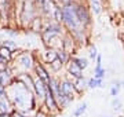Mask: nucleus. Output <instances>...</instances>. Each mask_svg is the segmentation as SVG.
<instances>
[{"label": "nucleus", "instance_id": "1", "mask_svg": "<svg viewBox=\"0 0 124 117\" xmlns=\"http://www.w3.org/2000/svg\"><path fill=\"white\" fill-rule=\"evenodd\" d=\"M66 32L61 23L51 21V19H44V25L40 30V39L47 47H54V41L62 39V36Z\"/></svg>", "mask_w": 124, "mask_h": 117}, {"label": "nucleus", "instance_id": "2", "mask_svg": "<svg viewBox=\"0 0 124 117\" xmlns=\"http://www.w3.org/2000/svg\"><path fill=\"white\" fill-rule=\"evenodd\" d=\"M40 15L39 4L35 0H22L19 6V14H18V21L21 23V26L28 29L31 26L32 21Z\"/></svg>", "mask_w": 124, "mask_h": 117}, {"label": "nucleus", "instance_id": "3", "mask_svg": "<svg viewBox=\"0 0 124 117\" xmlns=\"http://www.w3.org/2000/svg\"><path fill=\"white\" fill-rule=\"evenodd\" d=\"M76 13L84 29L88 30L93 25V14L84 0H76Z\"/></svg>", "mask_w": 124, "mask_h": 117}, {"label": "nucleus", "instance_id": "4", "mask_svg": "<svg viewBox=\"0 0 124 117\" xmlns=\"http://www.w3.org/2000/svg\"><path fill=\"white\" fill-rule=\"evenodd\" d=\"M15 63H18V66L22 68V73H28L33 66H35V61H33V57H32L31 52L28 51H23L22 54H19L15 58Z\"/></svg>", "mask_w": 124, "mask_h": 117}, {"label": "nucleus", "instance_id": "5", "mask_svg": "<svg viewBox=\"0 0 124 117\" xmlns=\"http://www.w3.org/2000/svg\"><path fill=\"white\" fill-rule=\"evenodd\" d=\"M57 6L59 4H57L55 0H43L39 4V11L40 15L43 17V19H51L53 21V14Z\"/></svg>", "mask_w": 124, "mask_h": 117}, {"label": "nucleus", "instance_id": "6", "mask_svg": "<svg viewBox=\"0 0 124 117\" xmlns=\"http://www.w3.org/2000/svg\"><path fill=\"white\" fill-rule=\"evenodd\" d=\"M59 87H61L62 94L65 95V96H66L70 102H73V101H75V94H76L75 86H73V81L62 80V81H59Z\"/></svg>", "mask_w": 124, "mask_h": 117}, {"label": "nucleus", "instance_id": "7", "mask_svg": "<svg viewBox=\"0 0 124 117\" xmlns=\"http://www.w3.org/2000/svg\"><path fill=\"white\" fill-rule=\"evenodd\" d=\"M47 87L48 86H46L37 76L33 77V94L39 99H44L46 92H47Z\"/></svg>", "mask_w": 124, "mask_h": 117}, {"label": "nucleus", "instance_id": "8", "mask_svg": "<svg viewBox=\"0 0 124 117\" xmlns=\"http://www.w3.org/2000/svg\"><path fill=\"white\" fill-rule=\"evenodd\" d=\"M33 68H35V70H36V76L39 77V79L44 83L46 86H48L50 80H51V76H50L48 70L46 69L44 65H43V63H36Z\"/></svg>", "mask_w": 124, "mask_h": 117}, {"label": "nucleus", "instance_id": "9", "mask_svg": "<svg viewBox=\"0 0 124 117\" xmlns=\"http://www.w3.org/2000/svg\"><path fill=\"white\" fill-rule=\"evenodd\" d=\"M85 3H87V6H88L90 11H91V14L93 15H101L102 11H103V7H102V3L101 0H85Z\"/></svg>", "mask_w": 124, "mask_h": 117}, {"label": "nucleus", "instance_id": "10", "mask_svg": "<svg viewBox=\"0 0 124 117\" xmlns=\"http://www.w3.org/2000/svg\"><path fill=\"white\" fill-rule=\"evenodd\" d=\"M66 69H68V73H69L73 79H79V77L84 76V74H83V70H81L75 62H72L70 59L66 62Z\"/></svg>", "mask_w": 124, "mask_h": 117}, {"label": "nucleus", "instance_id": "11", "mask_svg": "<svg viewBox=\"0 0 124 117\" xmlns=\"http://www.w3.org/2000/svg\"><path fill=\"white\" fill-rule=\"evenodd\" d=\"M14 80V74H13V70L7 66L6 69L0 70V81H1V86L7 87Z\"/></svg>", "mask_w": 124, "mask_h": 117}, {"label": "nucleus", "instance_id": "12", "mask_svg": "<svg viewBox=\"0 0 124 117\" xmlns=\"http://www.w3.org/2000/svg\"><path fill=\"white\" fill-rule=\"evenodd\" d=\"M44 102H46V105H47V108L51 109V110H57L58 109V103H57V101H55V98H54L51 90H50V87H47V92H46V96H44Z\"/></svg>", "mask_w": 124, "mask_h": 117}, {"label": "nucleus", "instance_id": "13", "mask_svg": "<svg viewBox=\"0 0 124 117\" xmlns=\"http://www.w3.org/2000/svg\"><path fill=\"white\" fill-rule=\"evenodd\" d=\"M73 86H75V90L77 94H81L83 91L87 88V79L84 76L79 77V79H75L73 80Z\"/></svg>", "mask_w": 124, "mask_h": 117}, {"label": "nucleus", "instance_id": "14", "mask_svg": "<svg viewBox=\"0 0 124 117\" xmlns=\"http://www.w3.org/2000/svg\"><path fill=\"white\" fill-rule=\"evenodd\" d=\"M70 61L72 62H75L81 70H85V69L88 68V65H90L88 59L83 58V57H75V55H70Z\"/></svg>", "mask_w": 124, "mask_h": 117}, {"label": "nucleus", "instance_id": "15", "mask_svg": "<svg viewBox=\"0 0 124 117\" xmlns=\"http://www.w3.org/2000/svg\"><path fill=\"white\" fill-rule=\"evenodd\" d=\"M124 86V81L123 80H115L113 83H112L110 86V96H113V98H116L117 95H119L120 90L123 88Z\"/></svg>", "mask_w": 124, "mask_h": 117}, {"label": "nucleus", "instance_id": "16", "mask_svg": "<svg viewBox=\"0 0 124 117\" xmlns=\"http://www.w3.org/2000/svg\"><path fill=\"white\" fill-rule=\"evenodd\" d=\"M57 48H54V47H48V48L44 52V59L47 63H51L54 59H57Z\"/></svg>", "mask_w": 124, "mask_h": 117}, {"label": "nucleus", "instance_id": "17", "mask_svg": "<svg viewBox=\"0 0 124 117\" xmlns=\"http://www.w3.org/2000/svg\"><path fill=\"white\" fill-rule=\"evenodd\" d=\"M103 80L101 79H95V77H91L87 80V88H103Z\"/></svg>", "mask_w": 124, "mask_h": 117}, {"label": "nucleus", "instance_id": "18", "mask_svg": "<svg viewBox=\"0 0 124 117\" xmlns=\"http://www.w3.org/2000/svg\"><path fill=\"white\" fill-rule=\"evenodd\" d=\"M57 57H58V59L61 61L63 65L70 59V54H68L65 50H62V48H57Z\"/></svg>", "mask_w": 124, "mask_h": 117}, {"label": "nucleus", "instance_id": "19", "mask_svg": "<svg viewBox=\"0 0 124 117\" xmlns=\"http://www.w3.org/2000/svg\"><path fill=\"white\" fill-rule=\"evenodd\" d=\"M105 76H106V69L103 68V66H101V68H94V76L93 77L103 80V79H105Z\"/></svg>", "mask_w": 124, "mask_h": 117}, {"label": "nucleus", "instance_id": "20", "mask_svg": "<svg viewBox=\"0 0 124 117\" xmlns=\"http://www.w3.org/2000/svg\"><path fill=\"white\" fill-rule=\"evenodd\" d=\"M53 21H55V22H58V23L62 22V8H61V6H57L55 10H54Z\"/></svg>", "mask_w": 124, "mask_h": 117}, {"label": "nucleus", "instance_id": "21", "mask_svg": "<svg viewBox=\"0 0 124 117\" xmlns=\"http://www.w3.org/2000/svg\"><path fill=\"white\" fill-rule=\"evenodd\" d=\"M3 32L10 37H17L18 35H19V32H18L15 28H10V26H4L3 28Z\"/></svg>", "mask_w": 124, "mask_h": 117}, {"label": "nucleus", "instance_id": "22", "mask_svg": "<svg viewBox=\"0 0 124 117\" xmlns=\"http://www.w3.org/2000/svg\"><path fill=\"white\" fill-rule=\"evenodd\" d=\"M3 45H4V47H7L8 50H11L13 52L18 50V44H17L14 40H11V39H8V40H4V41H3Z\"/></svg>", "mask_w": 124, "mask_h": 117}, {"label": "nucleus", "instance_id": "23", "mask_svg": "<svg viewBox=\"0 0 124 117\" xmlns=\"http://www.w3.org/2000/svg\"><path fill=\"white\" fill-rule=\"evenodd\" d=\"M50 68L53 69L54 72H59V70H61L62 68H63V63L61 62V61H59V59H54L53 62L50 63Z\"/></svg>", "mask_w": 124, "mask_h": 117}, {"label": "nucleus", "instance_id": "24", "mask_svg": "<svg viewBox=\"0 0 124 117\" xmlns=\"http://www.w3.org/2000/svg\"><path fill=\"white\" fill-rule=\"evenodd\" d=\"M85 110H87V103H85V102H83V103L80 105L79 108L73 112V117H80L83 113H85Z\"/></svg>", "mask_w": 124, "mask_h": 117}, {"label": "nucleus", "instance_id": "25", "mask_svg": "<svg viewBox=\"0 0 124 117\" xmlns=\"http://www.w3.org/2000/svg\"><path fill=\"white\" fill-rule=\"evenodd\" d=\"M97 55H98L97 47H95L94 44H91V45H90V48H88V57H90V59H91V61H95Z\"/></svg>", "mask_w": 124, "mask_h": 117}, {"label": "nucleus", "instance_id": "26", "mask_svg": "<svg viewBox=\"0 0 124 117\" xmlns=\"http://www.w3.org/2000/svg\"><path fill=\"white\" fill-rule=\"evenodd\" d=\"M112 106H113V109H115V110H120V109H121V106H123V103H121V101L116 96V98H113V101H112Z\"/></svg>", "mask_w": 124, "mask_h": 117}, {"label": "nucleus", "instance_id": "27", "mask_svg": "<svg viewBox=\"0 0 124 117\" xmlns=\"http://www.w3.org/2000/svg\"><path fill=\"white\" fill-rule=\"evenodd\" d=\"M57 1V4L62 6V4H65V3H68V1H70V0H55Z\"/></svg>", "mask_w": 124, "mask_h": 117}, {"label": "nucleus", "instance_id": "28", "mask_svg": "<svg viewBox=\"0 0 124 117\" xmlns=\"http://www.w3.org/2000/svg\"><path fill=\"white\" fill-rule=\"evenodd\" d=\"M36 117H46V114H44V113L40 112V113H37V116H36Z\"/></svg>", "mask_w": 124, "mask_h": 117}, {"label": "nucleus", "instance_id": "29", "mask_svg": "<svg viewBox=\"0 0 124 117\" xmlns=\"http://www.w3.org/2000/svg\"><path fill=\"white\" fill-rule=\"evenodd\" d=\"M15 117H26V116H23V114H21V113H17V114H15Z\"/></svg>", "mask_w": 124, "mask_h": 117}, {"label": "nucleus", "instance_id": "30", "mask_svg": "<svg viewBox=\"0 0 124 117\" xmlns=\"http://www.w3.org/2000/svg\"><path fill=\"white\" fill-rule=\"evenodd\" d=\"M36 3H37V4H40V3H41V1H43V0H35Z\"/></svg>", "mask_w": 124, "mask_h": 117}, {"label": "nucleus", "instance_id": "31", "mask_svg": "<svg viewBox=\"0 0 124 117\" xmlns=\"http://www.w3.org/2000/svg\"><path fill=\"white\" fill-rule=\"evenodd\" d=\"M121 4H123V6H124V0H121Z\"/></svg>", "mask_w": 124, "mask_h": 117}, {"label": "nucleus", "instance_id": "32", "mask_svg": "<svg viewBox=\"0 0 124 117\" xmlns=\"http://www.w3.org/2000/svg\"><path fill=\"white\" fill-rule=\"evenodd\" d=\"M0 87H4V86H1V81H0Z\"/></svg>", "mask_w": 124, "mask_h": 117}, {"label": "nucleus", "instance_id": "33", "mask_svg": "<svg viewBox=\"0 0 124 117\" xmlns=\"http://www.w3.org/2000/svg\"><path fill=\"white\" fill-rule=\"evenodd\" d=\"M108 117H109V116H108Z\"/></svg>", "mask_w": 124, "mask_h": 117}]
</instances>
